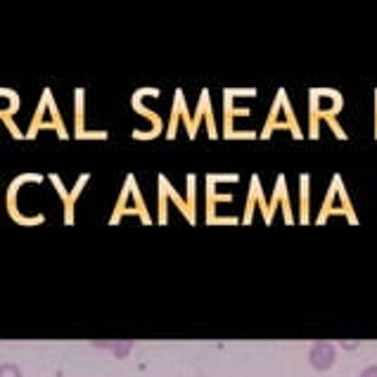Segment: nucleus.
<instances>
[{"label": "nucleus", "mask_w": 377, "mask_h": 377, "mask_svg": "<svg viewBox=\"0 0 377 377\" xmlns=\"http://www.w3.org/2000/svg\"><path fill=\"white\" fill-rule=\"evenodd\" d=\"M131 197H133V204H136V207H128L126 214H138L140 221H143L145 225L152 223V216H150L147 207H145V199H143V195H140V187H138V183H136V176H133V183H131Z\"/></svg>", "instance_id": "obj_5"}, {"label": "nucleus", "mask_w": 377, "mask_h": 377, "mask_svg": "<svg viewBox=\"0 0 377 377\" xmlns=\"http://www.w3.org/2000/svg\"><path fill=\"white\" fill-rule=\"evenodd\" d=\"M45 114H48V95H45V90H43L41 102H39V107H36V114H34V119H31L29 131H26L24 138H36V133H39L43 126V116Z\"/></svg>", "instance_id": "obj_9"}, {"label": "nucleus", "mask_w": 377, "mask_h": 377, "mask_svg": "<svg viewBox=\"0 0 377 377\" xmlns=\"http://www.w3.org/2000/svg\"><path fill=\"white\" fill-rule=\"evenodd\" d=\"M166 176H159V223L169 221V192H166Z\"/></svg>", "instance_id": "obj_11"}, {"label": "nucleus", "mask_w": 377, "mask_h": 377, "mask_svg": "<svg viewBox=\"0 0 377 377\" xmlns=\"http://www.w3.org/2000/svg\"><path fill=\"white\" fill-rule=\"evenodd\" d=\"M85 133V90H74V136H83Z\"/></svg>", "instance_id": "obj_3"}, {"label": "nucleus", "mask_w": 377, "mask_h": 377, "mask_svg": "<svg viewBox=\"0 0 377 377\" xmlns=\"http://www.w3.org/2000/svg\"><path fill=\"white\" fill-rule=\"evenodd\" d=\"M360 377H377V365H368V368H363Z\"/></svg>", "instance_id": "obj_17"}, {"label": "nucleus", "mask_w": 377, "mask_h": 377, "mask_svg": "<svg viewBox=\"0 0 377 377\" xmlns=\"http://www.w3.org/2000/svg\"><path fill=\"white\" fill-rule=\"evenodd\" d=\"M256 185H258V179H252L249 202H247V212H245V218H242V223H249V221H252V214H254V195H256Z\"/></svg>", "instance_id": "obj_13"}, {"label": "nucleus", "mask_w": 377, "mask_h": 377, "mask_svg": "<svg viewBox=\"0 0 377 377\" xmlns=\"http://www.w3.org/2000/svg\"><path fill=\"white\" fill-rule=\"evenodd\" d=\"M41 181H43L41 174H21L19 179H14L12 183H10V187H8V212H10V218L17 221L19 225H36V223H43V221H45V216H43V214H39V216H34V218L21 216L19 207H17L19 187L24 185V183H41Z\"/></svg>", "instance_id": "obj_1"}, {"label": "nucleus", "mask_w": 377, "mask_h": 377, "mask_svg": "<svg viewBox=\"0 0 377 377\" xmlns=\"http://www.w3.org/2000/svg\"><path fill=\"white\" fill-rule=\"evenodd\" d=\"M204 119H207V131H209V138H218V131H216V119H214V112H212V100H209V90H207V100H204Z\"/></svg>", "instance_id": "obj_12"}, {"label": "nucleus", "mask_w": 377, "mask_h": 377, "mask_svg": "<svg viewBox=\"0 0 377 377\" xmlns=\"http://www.w3.org/2000/svg\"><path fill=\"white\" fill-rule=\"evenodd\" d=\"M131 183H133V174H128L126 183H123V187H121V195H119V199H116L114 212H112V216H110L112 225H116L123 216H126V212H128V195H131Z\"/></svg>", "instance_id": "obj_4"}, {"label": "nucleus", "mask_w": 377, "mask_h": 377, "mask_svg": "<svg viewBox=\"0 0 377 377\" xmlns=\"http://www.w3.org/2000/svg\"><path fill=\"white\" fill-rule=\"evenodd\" d=\"M45 95H48V114H50L52 123H55L57 136H60L62 140H67V138H69V133H67V126H64V121H62L60 107H57L55 98H52V90H50V88H45Z\"/></svg>", "instance_id": "obj_8"}, {"label": "nucleus", "mask_w": 377, "mask_h": 377, "mask_svg": "<svg viewBox=\"0 0 377 377\" xmlns=\"http://www.w3.org/2000/svg\"><path fill=\"white\" fill-rule=\"evenodd\" d=\"M19 110V95L10 88H0V119L14 116Z\"/></svg>", "instance_id": "obj_6"}, {"label": "nucleus", "mask_w": 377, "mask_h": 377, "mask_svg": "<svg viewBox=\"0 0 377 377\" xmlns=\"http://www.w3.org/2000/svg\"><path fill=\"white\" fill-rule=\"evenodd\" d=\"M48 179H50V183L55 185L57 195H60L62 204H64V221H67V223H74V207H72V199H69V190L64 187V183L57 174H50Z\"/></svg>", "instance_id": "obj_7"}, {"label": "nucleus", "mask_w": 377, "mask_h": 377, "mask_svg": "<svg viewBox=\"0 0 377 377\" xmlns=\"http://www.w3.org/2000/svg\"><path fill=\"white\" fill-rule=\"evenodd\" d=\"M335 360H337V349H335V344H330V342H316L314 347H311V351H309V363L314 365L316 370L325 373V370H330L332 365H335Z\"/></svg>", "instance_id": "obj_2"}, {"label": "nucleus", "mask_w": 377, "mask_h": 377, "mask_svg": "<svg viewBox=\"0 0 377 377\" xmlns=\"http://www.w3.org/2000/svg\"><path fill=\"white\" fill-rule=\"evenodd\" d=\"M0 377H21L19 365H14V363H0Z\"/></svg>", "instance_id": "obj_15"}, {"label": "nucleus", "mask_w": 377, "mask_h": 377, "mask_svg": "<svg viewBox=\"0 0 377 377\" xmlns=\"http://www.w3.org/2000/svg\"><path fill=\"white\" fill-rule=\"evenodd\" d=\"M181 100H183V90L179 88L174 95V107H171V119H169V128H166V138L174 140L176 131H179V119H181Z\"/></svg>", "instance_id": "obj_10"}, {"label": "nucleus", "mask_w": 377, "mask_h": 377, "mask_svg": "<svg viewBox=\"0 0 377 377\" xmlns=\"http://www.w3.org/2000/svg\"><path fill=\"white\" fill-rule=\"evenodd\" d=\"M195 183L197 179L195 176H187V209L192 212V216H195Z\"/></svg>", "instance_id": "obj_14"}, {"label": "nucleus", "mask_w": 377, "mask_h": 377, "mask_svg": "<svg viewBox=\"0 0 377 377\" xmlns=\"http://www.w3.org/2000/svg\"><path fill=\"white\" fill-rule=\"evenodd\" d=\"M0 121H3L5 126L10 128V133H12L14 138H24V133L19 131V126H17V123H14V119H12V116H5V119H0Z\"/></svg>", "instance_id": "obj_16"}]
</instances>
